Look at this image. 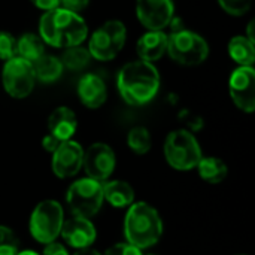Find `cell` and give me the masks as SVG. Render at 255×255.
Wrapping results in <instances>:
<instances>
[{
	"label": "cell",
	"instance_id": "14",
	"mask_svg": "<svg viewBox=\"0 0 255 255\" xmlns=\"http://www.w3.org/2000/svg\"><path fill=\"white\" fill-rule=\"evenodd\" d=\"M60 236L69 247L78 251L84 248H91L97 238V232L94 224L88 218L73 217L63 223Z\"/></svg>",
	"mask_w": 255,
	"mask_h": 255
},
{
	"label": "cell",
	"instance_id": "37",
	"mask_svg": "<svg viewBox=\"0 0 255 255\" xmlns=\"http://www.w3.org/2000/svg\"><path fill=\"white\" fill-rule=\"evenodd\" d=\"M238 255H245V254H238Z\"/></svg>",
	"mask_w": 255,
	"mask_h": 255
},
{
	"label": "cell",
	"instance_id": "24",
	"mask_svg": "<svg viewBox=\"0 0 255 255\" xmlns=\"http://www.w3.org/2000/svg\"><path fill=\"white\" fill-rule=\"evenodd\" d=\"M127 143H128V148H130L134 154L143 155V154H146V152L151 149V145H152L151 133L148 131V128H145V127H142V126L133 127V128L128 131Z\"/></svg>",
	"mask_w": 255,
	"mask_h": 255
},
{
	"label": "cell",
	"instance_id": "33",
	"mask_svg": "<svg viewBox=\"0 0 255 255\" xmlns=\"http://www.w3.org/2000/svg\"><path fill=\"white\" fill-rule=\"evenodd\" d=\"M169 27L172 28V33H173V31H179V30H184V28H185V27H184L182 19H181V18H178V16H173V18H172V21L169 22Z\"/></svg>",
	"mask_w": 255,
	"mask_h": 255
},
{
	"label": "cell",
	"instance_id": "28",
	"mask_svg": "<svg viewBox=\"0 0 255 255\" xmlns=\"http://www.w3.org/2000/svg\"><path fill=\"white\" fill-rule=\"evenodd\" d=\"M103 255H143L142 254V250L130 245L128 242H123V244H117L111 248L106 250V253Z\"/></svg>",
	"mask_w": 255,
	"mask_h": 255
},
{
	"label": "cell",
	"instance_id": "2",
	"mask_svg": "<svg viewBox=\"0 0 255 255\" xmlns=\"http://www.w3.org/2000/svg\"><path fill=\"white\" fill-rule=\"evenodd\" d=\"M39 36L54 48H69L82 45L88 36L85 19L63 7L46 10L39 19Z\"/></svg>",
	"mask_w": 255,
	"mask_h": 255
},
{
	"label": "cell",
	"instance_id": "5",
	"mask_svg": "<svg viewBox=\"0 0 255 255\" xmlns=\"http://www.w3.org/2000/svg\"><path fill=\"white\" fill-rule=\"evenodd\" d=\"M166 52L178 64L197 66L209 57V45L200 34L184 28L167 36Z\"/></svg>",
	"mask_w": 255,
	"mask_h": 255
},
{
	"label": "cell",
	"instance_id": "18",
	"mask_svg": "<svg viewBox=\"0 0 255 255\" xmlns=\"http://www.w3.org/2000/svg\"><path fill=\"white\" fill-rule=\"evenodd\" d=\"M103 199L114 208L123 209L134 203V190L126 181H106L102 182Z\"/></svg>",
	"mask_w": 255,
	"mask_h": 255
},
{
	"label": "cell",
	"instance_id": "12",
	"mask_svg": "<svg viewBox=\"0 0 255 255\" xmlns=\"http://www.w3.org/2000/svg\"><path fill=\"white\" fill-rule=\"evenodd\" d=\"M136 13L148 30H163L175 16L173 0H136Z\"/></svg>",
	"mask_w": 255,
	"mask_h": 255
},
{
	"label": "cell",
	"instance_id": "30",
	"mask_svg": "<svg viewBox=\"0 0 255 255\" xmlns=\"http://www.w3.org/2000/svg\"><path fill=\"white\" fill-rule=\"evenodd\" d=\"M42 255H69V253L64 248V245L57 244V242H51V244L45 245V250H43Z\"/></svg>",
	"mask_w": 255,
	"mask_h": 255
},
{
	"label": "cell",
	"instance_id": "6",
	"mask_svg": "<svg viewBox=\"0 0 255 255\" xmlns=\"http://www.w3.org/2000/svg\"><path fill=\"white\" fill-rule=\"evenodd\" d=\"M126 39L127 28L124 22L120 19H109L91 34L87 49L91 58L99 61H111L123 51Z\"/></svg>",
	"mask_w": 255,
	"mask_h": 255
},
{
	"label": "cell",
	"instance_id": "11",
	"mask_svg": "<svg viewBox=\"0 0 255 255\" xmlns=\"http://www.w3.org/2000/svg\"><path fill=\"white\" fill-rule=\"evenodd\" d=\"M229 91L235 105L253 114L255 109V70L253 66H239L229 79Z\"/></svg>",
	"mask_w": 255,
	"mask_h": 255
},
{
	"label": "cell",
	"instance_id": "9",
	"mask_svg": "<svg viewBox=\"0 0 255 255\" xmlns=\"http://www.w3.org/2000/svg\"><path fill=\"white\" fill-rule=\"evenodd\" d=\"M1 84L4 91L13 99H25L31 94L36 78L30 61L13 57L4 61L1 69Z\"/></svg>",
	"mask_w": 255,
	"mask_h": 255
},
{
	"label": "cell",
	"instance_id": "22",
	"mask_svg": "<svg viewBox=\"0 0 255 255\" xmlns=\"http://www.w3.org/2000/svg\"><path fill=\"white\" fill-rule=\"evenodd\" d=\"M45 54V42L39 34L24 33L16 40V55L33 63Z\"/></svg>",
	"mask_w": 255,
	"mask_h": 255
},
{
	"label": "cell",
	"instance_id": "4",
	"mask_svg": "<svg viewBox=\"0 0 255 255\" xmlns=\"http://www.w3.org/2000/svg\"><path fill=\"white\" fill-rule=\"evenodd\" d=\"M164 157L169 166L176 170H191L202 160V148L196 136L188 130H175L164 142Z\"/></svg>",
	"mask_w": 255,
	"mask_h": 255
},
{
	"label": "cell",
	"instance_id": "20",
	"mask_svg": "<svg viewBox=\"0 0 255 255\" xmlns=\"http://www.w3.org/2000/svg\"><path fill=\"white\" fill-rule=\"evenodd\" d=\"M255 43L247 36H235L229 42V55L239 66H253L255 61Z\"/></svg>",
	"mask_w": 255,
	"mask_h": 255
},
{
	"label": "cell",
	"instance_id": "34",
	"mask_svg": "<svg viewBox=\"0 0 255 255\" xmlns=\"http://www.w3.org/2000/svg\"><path fill=\"white\" fill-rule=\"evenodd\" d=\"M73 255H103V254H100L99 251H96V250H93V248H84V250H78V251H76Z\"/></svg>",
	"mask_w": 255,
	"mask_h": 255
},
{
	"label": "cell",
	"instance_id": "23",
	"mask_svg": "<svg viewBox=\"0 0 255 255\" xmlns=\"http://www.w3.org/2000/svg\"><path fill=\"white\" fill-rule=\"evenodd\" d=\"M60 61H61L63 67H66L72 72H79V70H84L90 64L91 55L87 48H84L82 45H76V46L64 48V51L60 57Z\"/></svg>",
	"mask_w": 255,
	"mask_h": 255
},
{
	"label": "cell",
	"instance_id": "19",
	"mask_svg": "<svg viewBox=\"0 0 255 255\" xmlns=\"http://www.w3.org/2000/svg\"><path fill=\"white\" fill-rule=\"evenodd\" d=\"M31 66H33L36 81H40L43 84H51V82L58 81L64 70L60 58L55 55H48V54H43L42 57H39L36 61L31 63Z\"/></svg>",
	"mask_w": 255,
	"mask_h": 255
},
{
	"label": "cell",
	"instance_id": "17",
	"mask_svg": "<svg viewBox=\"0 0 255 255\" xmlns=\"http://www.w3.org/2000/svg\"><path fill=\"white\" fill-rule=\"evenodd\" d=\"M78 120L75 112L67 106H58L48 117V130L49 134L55 136L58 140H70L76 133Z\"/></svg>",
	"mask_w": 255,
	"mask_h": 255
},
{
	"label": "cell",
	"instance_id": "1",
	"mask_svg": "<svg viewBox=\"0 0 255 255\" xmlns=\"http://www.w3.org/2000/svg\"><path fill=\"white\" fill-rule=\"evenodd\" d=\"M117 88L126 103L131 106L146 105L160 90V73L151 63L142 60L130 61L120 69Z\"/></svg>",
	"mask_w": 255,
	"mask_h": 255
},
{
	"label": "cell",
	"instance_id": "38",
	"mask_svg": "<svg viewBox=\"0 0 255 255\" xmlns=\"http://www.w3.org/2000/svg\"><path fill=\"white\" fill-rule=\"evenodd\" d=\"M149 255H155V254H149Z\"/></svg>",
	"mask_w": 255,
	"mask_h": 255
},
{
	"label": "cell",
	"instance_id": "26",
	"mask_svg": "<svg viewBox=\"0 0 255 255\" xmlns=\"http://www.w3.org/2000/svg\"><path fill=\"white\" fill-rule=\"evenodd\" d=\"M16 57V39L9 33L0 30V60L7 61Z\"/></svg>",
	"mask_w": 255,
	"mask_h": 255
},
{
	"label": "cell",
	"instance_id": "7",
	"mask_svg": "<svg viewBox=\"0 0 255 255\" xmlns=\"http://www.w3.org/2000/svg\"><path fill=\"white\" fill-rule=\"evenodd\" d=\"M63 223L64 212L61 205L57 200H43L30 215V233L37 242L48 245L60 236Z\"/></svg>",
	"mask_w": 255,
	"mask_h": 255
},
{
	"label": "cell",
	"instance_id": "8",
	"mask_svg": "<svg viewBox=\"0 0 255 255\" xmlns=\"http://www.w3.org/2000/svg\"><path fill=\"white\" fill-rule=\"evenodd\" d=\"M70 212L75 217L91 218L94 217L103 205V187L91 178H82L75 181L66 194Z\"/></svg>",
	"mask_w": 255,
	"mask_h": 255
},
{
	"label": "cell",
	"instance_id": "36",
	"mask_svg": "<svg viewBox=\"0 0 255 255\" xmlns=\"http://www.w3.org/2000/svg\"><path fill=\"white\" fill-rule=\"evenodd\" d=\"M16 255H40V254H37L36 251H18V254Z\"/></svg>",
	"mask_w": 255,
	"mask_h": 255
},
{
	"label": "cell",
	"instance_id": "3",
	"mask_svg": "<svg viewBox=\"0 0 255 255\" xmlns=\"http://www.w3.org/2000/svg\"><path fill=\"white\" fill-rule=\"evenodd\" d=\"M124 235L127 242L139 250L154 247L163 235V221L157 209L145 202L131 203L124 220Z\"/></svg>",
	"mask_w": 255,
	"mask_h": 255
},
{
	"label": "cell",
	"instance_id": "32",
	"mask_svg": "<svg viewBox=\"0 0 255 255\" xmlns=\"http://www.w3.org/2000/svg\"><path fill=\"white\" fill-rule=\"evenodd\" d=\"M36 7L42 9V10H51L60 6V0H30Z\"/></svg>",
	"mask_w": 255,
	"mask_h": 255
},
{
	"label": "cell",
	"instance_id": "35",
	"mask_svg": "<svg viewBox=\"0 0 255 255\" xmlns=\"http://www.w3.org/2000/svg\"><path fill=\"white\" fill-rule=\"evenodd\" d=\"M247 37L255 43V33H254V21H250V24H248V28H247Z\"/></svg>",
	"mask_w": 255,
	"mask_h": 255
},
{
	"label": "cell",
	"instance_id": "29",
	"mask_svg": "<svg viewBox=\"0 0 255 255\" xmlns=\"http://www.w3.org/2000/svg\"><path fill=\"white\" fill-rule=\"evenodd\" d=\"M90 4V0H60V7L73 12V13H81L85 10V7Z\"/></svg>",
	"mask_w": 255,
	"mask_h": 255
},
{
	"label": "cell",
	"instance_id": "10",
	"mask_svg": "<svg viewBox=\"0 0 255 255\" xmlns=\"http://www.w3.org/2000/svg\"><path fill=\"white\" fill-rule=\"evenodd\" d=\"M117 166V157L114 149L103 143L96 142L87 151H84L82 167L87 172V178H91L97 182H106Z\"/></svg>",
	"mask_w": 255,
	"mask_h": 255
},
{
	"label": "cell",
	"instance_id": "21",
	"mask_svg": "<svg viewBox=\"0 0 255 255\" xmlns=\"http://www.w3.org/2000/svg\"><path fill=\"white\" fill-rule=\"evenodd\" d=\"M199 175L208 184H220L227 178L229 167L218 157H202L197 164Z\"/></svg>",
	"mask_w": 255,
	"mask_h": 255
},
{
	"label": "cell",
	"instance_id": "15",
	"mask_svg": "<svg viewBox=\"0 0 255 255\" xmlns=\"http://www.w3.org/2000/svg\"><path fill=\"white\" fill-rule=\"evenodd\" d=\"M78 96L85 108L97 109L105 105L108 99V88L99 75L87 73L78 82Z\"/></svg>",
	"mask_w": 255,
	"mask_h": 255
},
{
	"label": "cell",
	"instance_id": "13",
	"mask_svg": "<svg viewBox=\"0 0 255 255\" xmlns=\"http://www.w3.org/2000/svg\"><path fill=\"white\" fill-rule=\"evenodd\" d=\"M84 149L75 140H63L52 152V172L55 176L66 179L75 176L82 169Z\"/></svg>",
	"mask_w": 255,
	"mask_h": 255
},
{
	"label": "cell",
	"instance_id": "27",
	"mask_svg": "<svg viewBox=\"0 0 255 255\" xmlns=\"http://www.w3.org/2000/svg\"><path fill=\"white\" fill-rule=\"evenodd\" d=\"M218 3L224 12L233 16L245 15L253 6V0H218Z\"/></svg>",
	"mask_w": 255,
	"mask_h": 255
},
{
	"label": "cell",
	"instance_id": "16",
	"mask_svg": "<svg viewBox=\"0 0 255 255\" xmlns=\"http://www.w3.org/2000/svg\"><path fill=\"white\" fill-rule=\"evenodd\" d=\"M136 51L142 61L154 64L167 51V34L163 30H148L137 40Z\"/></svg>",
	"mask_w": 255,
	"mask_h": 255
},
{
	"label": "cell",
	"instance_id": "31",
	"mask_svg": "<svg viewBox=\"0 0 255 255\" xmlns=\"http://www.w3.org/2000/svg\"><path fill=\"white\" fill-rule=\"evenodd\" d=\"M60 143H61V140H58L55 136H52V134H49V133L42 139V146L45 148V151H48V152H51V154L58 148Z\"/></svg>",
	"mask_w": 255,
	"mask_h": 255
},
{
	"label": "cell",
	"instance_id": "25",
	"mask_svg": "<svg viewBox=\"0 0 255 255\" xmlns=\"http://www.w3.org/2000/svg\"><path fill=\"white\" fill-rule=\"evenodd\" d=\"M19 251L18 238L9 227L0 226V255H16Z\"/></svg>",
	"mask_w": 255,
	"mask_h": 255
}]
</instances>
